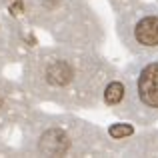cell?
I'll return each instance as SVG.
<instances>
[{
	"label": "cell",
	"instance_id": "277c9868",
	"mask_svg": "<svg viewBox=\"0 0 158 158\" xmlns=\"http://www.w3.org/2000/svg\"><path fill=\"white\" fill-rule=\"evenodd\" d=\"M124 98L114 114L140 126L158 122V54L136 56L120 72Z\"/></svg>",
	"mask_w": 158,
	"mask_h": 158
},
{
	"label": "cell",
	"instance_id": "7a4b0ae2",
	"mask_svg": "<svg viewBox=\"0 0 158 158\" xmlns=\"http://www.w3.org/2000/svg\"><path fill=\"white\" fill-rule=\"evenodd\" d=\"M20 154L28 156H94L112 152L104 132L72 114L30 112L24 118Z\"/></svg>",
	"mask_w": 158,
	"mask_h": 158
},
{
	"label": "cell",
	"instance_id": "5b68a950",
	"mask_svg": "<svg viewBox=\"0 0 158 158\" xmlns=\"http://www.w3.org/2000/svg\"><path fill=\"white\" fill-rule=\"evenodd\" d=\"M114 28L132 56L158 54V2H134L116 8Z\"/></svg>",
	"mask_w": 158,
	"mask_h": 158
},
{
	"label": "cell",
	"instance_id": "ba28073f",
	"mask_svg": "<svg viewBox=\"0 0 158 158\" xmlns=\"http://www.w3.org/2000/svg\"><path fill=\"white\" fill-rule=\"evenodd\" d=\"M156 2H158V0H156Z\"/></svg>",
	"mask_w": 158,
	"mask_h": 158
},
{
	"label": "cell",
	"instance_id": "3957f363",
	"mask_svg": "<svg viewBox=\"0 0 158 158\" xmlns=\"http://www.w3.org/2000/svg\"><path fill=\"white\" fill-rule=\"evenodd\" d=\"M10 12L46 30L58 44L100 50L104 42V26L88 0H16Z\"/></svg>",
	"mask_w": 158,
	"mask_h": 158
},
{
	"label": "cell",
	"instance_id": "52a82bcc",
	"mask_svg": "<svg viewBox=\"0 0 158 158\" xmlns=\"http://www.w3.org/2000/svg\"><path fill=\"white\" fill-rule=\"evenodd\" d=\"M130 2H134V0H108L112 10H116V8H120V6H126V4H130Z\"/></svg>",
	"mask_w": 158,
	"mask_h": 158
},
{
	"label": "cell",
	"instance_id": "8992f818",
	"mask_svg": "<svg viewBox=\"0 0 158 158\" xmlns=\"http://www.w3.org/2000/svg\"><path fill=\"white\" fill-rule=\"evenodd\" d=\"M132 134H134V124L132 122H118L108 128L110 140H128Z\"/></svg>",
	"mask_w": 158,
	"mask_h": 158
},
{
	"label": "cell",
	"instance_id": "6da1fadb",
	"mask_svg": "<svg viewBox=\"0 0 158 158\" xmlns=\"http://www.w3.org/2000/svg\"><path fill=\"white\" fill-rule=\"evenodd\" d=\"M116 68L98 50L66 44L36 48L24 58L20 84L38 102L62 108H94Z\"/></svg>",
	"mask_w": 158,
	"mask_h": 158
}]
</instances>
